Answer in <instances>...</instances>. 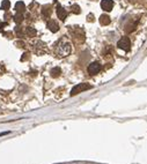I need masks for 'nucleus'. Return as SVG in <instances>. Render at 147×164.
<instances>
[{"instance_id":"obj_6","label":"nucleus","mask_w":147,"mask_h":164,"mask_svg":"<svg viewBox=\"0 0 147 164\" xmlns=\"http://www.w3.org/2000/svg\"><path fill=\"white\" fill-rule=\"evenodd\" d=\"M101 7L103 11L106 12H110L114 7V1L112 0H102L101 1Z\"/></svg>"},{"instance_id":"obj_14","label":"nucleus","mask_w":147,"mask_h":164,"mask_svg":"<svg viewBox=\"0 0 147 164\" xmlns=\"http://www.w3.org/2000/svg\"><path fill=\"white\" fill-rule=\"evenodd\" d=\"M135 28H137V22H135V23H130L129 26H126V28H125V31H126L128 34H130V32L135 31Z\"/></svg>"},{"instance_id":"obj_19","label":"nucleus","mask_w":147,"mask_h":164,"mask_svg":"<svg viewBox=\"0 0 147 164\" xmlns=\"http://www.w3.org/2000/svg\"><path fill=\"white\" fill-rule=\"evenodd\" d=\"M4 73H5V66L2 64H0V75L4 74Z\"/></svg>"},{"instance_id":"obj_12","label":"nucleus","mask_w":147,"mask_h":164,"mask_svg":"<svg viewBox=\"0 0 147 164\" xmlns=\"http://www.w3.org/2000/svg\"><path fill=\"white\" fill-rule=\"evenodd\" d=\"M100 23L103 24V26H107V24H109V23H110V18H109L108 15H101Z\"/></svg>"},{"instance_id":"obj_4","label":"nucleus","mask_w":147,"mask_h":164,"mask_svg":"<svg viewBox=\"0 0 147 164\" xmlns=\"http://www.w3.org/2000/svg\"><path fill=\"white\" fill-rule=\"evenodd\" d=\"M33 45H34V50H35V52L38 54V56H41L43 53L47 51V46H45V44L41 41H37L36 43H33Z\"/></svg>"},{"instance_id":"obj_1","label":"nucleus","mask_w":147,"mask_h":164,"mask_svg":"<svg viewBox=\"0 0 147 164\" xmlns=\"http://www.w3.org/2000/svg\"><path fill=\"white\" fill-rule=\"evenodd\" d=\"M72 51V46L68 42L66 41H60L56 46V54L60 57V58H64L67 57Z\"/></svg>"},{"instance_id":"obj_17","label":"nucleus","mask_w":147,"mask_h":164,"mask_svg":"<svg viewBox=\"0 0 147 164\" xmlns=\"http://www.w3.org/2000/svg\"><path fill=\"white\" fill-rule=\"evenodd\" d=\"M72 12L74 13V14H79V13L81 12V9H80V7L78 6V5H73L72 6Z\"/></svg>"},{"instance_id":"obj_18","label":"nucleus","mask_w":147,"mask_h":164,"mask_svg":"<svg viewBox=\"0 0 147 164\" xmlns=\"http://www.w3.org/2000/svg\"><path fill=\"white\" fill-rule=\"evenodd\" d=\"M15 32H16V35H22V29H21V27H16L15 28Z\"/></svg>"},{"instance_id":"obj_3","label":"nucleus","mask_w":147,"mask_h":164,"mask_svg":"<svg viewBox=\"0 0 147 164\" xmlns=\"http://www.w3.org/2000/svg\"><path fill=\"white\" fill-rule=\"evenodd\" d=\"M117 46L128 52V51H130V49H131V42H130V39L128 37H122V38L118 41Z\"/></svg>"},{"instance_id":"obj_16","label":"nucleus","mask_w":147,"mask_h":164,"mask_svg":"<svg viewBox=\"0 0 147 164\" xmlns=\"http://www.w3.org/2000/svg\"><path fill=\"white\" fill-rule=\"evenodd\" d=\"M9 6H11V2H9L8 0H4L2 4H1V9L7 11V9H9Z\"/></svg>"},{"instance_id":"obj_11","label":"nucleus","mask_w":147,"mask_h":164,"mask_svg":"<svg viewBox=\"0 0 147 164\" xmlns=\"http://www.w3.org/2000/svg\"><path fill=\"white\" fill-rule=\"evenodd\" d=\"M50 14H51V8H50V6L43 7V9H42V15H43L44 18H49Z\"/></svg>"},{"instance_id":"obj_9","label":"nucleus","mask_w":147,"mask_h":164,"mask_svg":"<svg viewBox=\"0 0 147 164\" xmlns=\"http://www.w3.org/2000/svg\"><path fill=\"white\" fill-rule=\"evenodd\" d=\"M24 9H26V6H24V4L22 1H19V2L15 4V11H16V13H22L23 14Z\"/></svg>"},{"instance_id":"obj_15","label":"nucleus","mask_w":147,"mask_h":164,"mask_svg":"<svg viewBox=\"0 0 147 164\" xmlns=\"http://www.w3.org/2000/svg\"><path fill=\"white\" fill-rule=\"evenodd\" d=\"M60 73H61V70L59 67H54V68L51 70V76L52 77H58L60 75Z\"/></svg>"},{"instance_id":"obj_5","label":"nucleus","mask_w":147,"mask_h":164,"mask_svg":"<svg viewBox=\"0 0 147 164\" xmlns=\"http://www.w3.org/2000/svg\"><path fill=\"white\" fill-rule=\"evenodd\" d=\"M101 70V65L97 61H94L88 66V73L90 75H95Z\"/></svg>"},{"instance_id":"obj_7","label":"nucleus","mask_w":147,"mask_h":164,"mask_svg":"<svg viewBox=\"0 0 147 164\" xmlns=\"http://www.w3.org/2000/svg\"><path fill=\"white\" fill-rule=\"evenodd\" d=\"M47 26V29L50 30V31H52V32H57L59 30L58 23H57V21H54V20H49Z\"/></svg>"},{"instance_id":"obj_10","label":"nucleus","mask_w":147,"mask_h":164,"mask_svg":"<svg viewBox=\"0 0 147 164\" xmlns=\"http://www.w3.org/2000/svg\"><path fill=\"white\" fill-rule=\"evenodd\" d=\"M24 32L27 34V36H29V37H34V36H36V34H37L36 29L33 28V27H27L26 30H24Z\"/></svg>"},{"instance_id":"obj_8","label":"nucleus","mask_w":147,"mask_h":164,"mask_svg":"<svg viewBox=\"0 0 147 164\" xmlns=\"http://www.w3.org/2000/svg\"><path fill=\"white\" fill-rule=\"evenodd\" d=\"M57 16H58L61 21H65V19L67 18V12H66V9L65 8H63L61 6L57 7Z\"/></svg>"},{"instance_id":"obj_13","label":"nucleus","mask_w":147,"mask_h":164,"mask_svg":"<svg viewBox=\"0 0 147 164\" xmlns=\"http://www.w3.org/2000/svg\"><path fill=\"white\" fill-rule=\"evenodd\" d=\"M23 20H24V16H23V14H22V13H16V14H15V16H14V21H15L16 23L20 24Z\"/></svg>"},{"instance_id":"obj_2","label":"nucleus","mask_w":147,"mask_h":164,"mask_svg":"<svg viewBox=\"0 0 147 164\" xmlns=\"http://www.w3.org/2000/svg\"><path fill=\"white\" fill-rule=\"evenodd\" d=\"M88 89H92V86H90V84H88V83H79V84L74 86V87L72 88V90H71V96L80 94V93L86 91V90H88Z\"/></svg>"},{"instance_id":"obj_20","label":"nucleus","mask_w":147,"mask_h":164,"mask_svg":"<svg viewBox=\"0 0 147 164\" xmlns=\"http://www.w3.org/2000/svg\"><path fill=\"white\" fill-rule=\"evenodd\" d=\"M16 44H18L19 47H22V46H23V43H22V42H18Z\"/></svg>"}]
</instances>
